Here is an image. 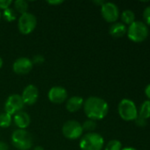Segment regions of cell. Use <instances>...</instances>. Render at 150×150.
<instances>
[{"label":"cell","instance_id":"1","mask_svg":"<svg viewBox=\"0 0 150 150\" xmlns=\"http://www.w3.org/2000/svg\"><path fill=\"white\" fill-rule=\"evenodd\" d=\"M83 109L85 115L88 120H102L109 112L108 103L100 97L91 96L84 100Z\"/></svg>","mask_w":150,"mask_h":150},{"label":"cell","instance_id":"2","mask_svg":"<svg viewBox=\"0 0 150 150\" xmlns=\"http://www.w3.org/2000/svg\"><path fill=\"white\" fill-rule=\"evenodd\" d=\"M127 36L130 40L135 43L143 42L149 34L148 25L142 21H134L127 28Z\"/></svg>","mask_w":150,"mask_h":150},{"label":"cell","instance_id":"3","mask_svg":"<svg viewBox=\"0 0 150 150\" xmlns=\"http://www.w3.org/2000/svg\"><path fill=\"white\" fill-rule=\"evenodd\" d=\"M12 145L19 150H28L33 147V137L29 132L16 129L11 136Z\"/></svg>","mask_w":150,"mask_h":150},{"label":"cell","instance_id":"4","mask_svg":"<svg viewBox=\"0 0 150 150\" xmlns=\"http://www.w3.org/2000/svg\"><path fill=\"white\" fill-rule=\"evenodd\" d=\"M79 146L81 150H102L104 146V139L100 134L91 132L81 138Z\"/></svg>","mask_w":150,"mask_h":150},{"label":"cell","instance_id":"5","mask_svg":"<svg viewBox=\"0 0 150 150\" xmlns=\"http://www.w3.org/2000/svg\"><path fill=\"white\" fill-rule=\"evenodd\" d=\"M118 112L120 118L125 121H133L138 117V109L136 105L133 101L128 98H124L119 102Z\"/></svg>","mask_w":150,"mask_h":150},{"label":"cell","instance_id":"6","mask_svg":"<svg viewBox=\"0 0 150 150\" xmlns=\"http://www.w3.org/2000/svg\"><path fill=\"white\" fill-rule=\"evenodd\" d=\"M37 18L31 12H26L19 16L18 19V28L20 33L27 35L31 33L36 27Z\"/></svg>","mask_w":150,"mask_h":150},{"label":"cell","instance_id":"7","mask_svg":"<svg viewBox=\"0 0 150 150\" xmlns=\"http://www.w3.org/2000/svg\"><path fill=\"white\" fill-rule=\"evenodd\" d=\"M82 125L77 120H67L62 127V134L68 140H77L83 134Z\"/></svg>","mask_w":150,"mask_h":150},{"label":"cell","instance_id":"8","mask_svg":"<svg viewBox=\"0 0 150 150\" xmlns=\"http://www.w3.org/2000/svg\"><path fill=\"white\" fill-rule=\"evenodd\" d=\"M25 104L20 95L12 94L9 96L4 103V112L13 116L17 112H21L24 108Z\"/></svg>","mask_w":150,"mask_h":150},{"label":"cell","instance_id":"9","mask_svg":"<svg viewBox=\"0 0 150 150\" xmlns=\"http://www.w3.org/2000/svg\"><path fill=\"white\" fill-rule=\"evenodd\" d=\"M101 13L105 21L112 24L117 22L120 14L118 5L111 2H105L101 6Z\"/></svg>","mask_w":150,"mask_h":150},{"label":"cell","instance_id":"10","mask_svg":"<svg viewBox=\"0 0 150 150\" xmlns=\"http://www.w3.org/2000/svg\"><path fill=\"white\" fill-rule=\"evenodd\" d=\"M32 60L27 57H20L15 60L12 64V70L18 75H26L28 74L33 69Z\"/></svg>","mask_w":150,"mask_h":150},{"label":"cell","instance_id":"11","mask_svg":"<svg viewBox=\"0 0 150 150\" xmlns=\"http://www.w3.org/2000/svg\"><path fill=\"white\" fill-rule=\"evenodd\" d=\"M68 94L66 89L61 86H54L50 89L48 92V98L51 103L63 104L67 100Z\"/></svg>","mask_w":150,"mask_h":150},{"label":"cell","instance_id":"12","mask_svg":"<svg viewBox=\"0 0 150 150\" xmlns=\"http://www.w3.org/2000/svg\"><path fill=\"white\" fill-rule=\"evenodd\" d=\"M25 105H34L39 98V91L38 88L34 84H28L25 87L22 91V95H20Z\"/></svg>","mask_w":150,"mask_h":150},{"label":"cell","instance_id":"13","mask_svg":"<svg viewBox=\"0 0 150 150\" xmlns=\"http://www.w3.org/2000/svg\"><path fill=\"white\" fill-rule=\"evenodd\" d=\"M12 121L15 124V126L18 127V129L26 130L31 123V118L28 113L21 111L17 112L15 115H13Z\"/></svg>","mask_w":150,"mask_h":150},{"label":"cell","instance_id":"14","mask_svg":"<svg viewBox=\"0 0 150 150\" xmlns=\"http://www.w3.org/2000/svg\"><path fill=\"white\" fill-rule=\"evenodd\" d=\"M83 104H84V99L82 97L72 96L66 100L65 107L69 112L73 113L78 112L80 109H81L83 107Z\"/></svg>","mask_w":150,"mask_h":150},{"label":"cell","instance_id":"15","mask_svg":"<svg viewBox=\"0 0 150 150\" xmlns=\"http://www.w3.org/2000/svg\"><path fill=\"white\" fill-rule=\"evenodd\" d=\"M127 32V27L122 22H115L113 23L109 30L110 34L114 38H121Z\"/></svg>","mask_w":150,"mask_h":150},{"label":"cell","instance_id":"16","mask_svg":"<svg viewBox=\"0 0 150 150\" xmlns=\"http://www.w3.org/2000/svg\"><path fill=\"white\" fill-rule=\"evenodd\" d=\"M138 115L145 120H148L150 118V100L144 101L138 111Z\"/></svg>","mask_w":150,"mask_h":150},{"label":"cell","instance_id":"17","mask_svg":"<svg viewBox=\"0 0 150 150\" xmlns=\"http://www.w3.org/2000/svg\"><path fill=\"white\" fill-rule=\"evenodd\" d=\"M121 20L125 25H131L135 21V14L131 10H126L121 13Z\"/></svg>","mask_w":150,"mask_h":150},{"label":"cell","instance_id":"18","mask_svg":"<svg viewBox=\"0 0 150 150\" xmlns=\"http://www.w3.org/2000/svg\"><path fill=\"white\" fill-rule=\"evenodd\" d=\"M13 5H14V9L16 10V11L20 13V15L27 12L28 3L26 0H16L15 2H13Z\"/></svg>","mask_w":150,"mask_h":150},{"label":"cell","instance_id":"19","mask_svg":"<svg viewBox=\"0 0 150 150\" xmlns=\"http://www.w3.org/2000/svg\"><path fill=\"white\" fill-rule=\"evenodd\" d=\"M12 122V116L6 113L3 112L0 114V127L2 128H7L11 125Z\"/></svg>","mask_w":150,"mask_h":150},{"label":"cell","instance_id":"20","mask_svg":"<svg viewBox=\"0 0 150 150\" xmlns=\"http://www.w3.org/2000/svg\"><path fill=\"white\" fill-rule=\"evenodd\" d=\"M3 17L8 22H12L17 18L15 11L13 9H11V8H8L6 10H4V11H3Z\"/></svg>","mask_w":150,"mask_h":150},{"label":"cell","instance_id":"21","mask_svg":"<svg viewBox=\"0 0 150 150\" xmlns=\"http://www.w3.org/2000/svg\"><path fill=\"white\" fill-rule=\"evenodd\" d=\"M104 150H122V143L118 140H111L107 143Z\"/></svg>","mask_w":150,"mask_h":150},{"label":"cell","instance_id":"22","mask_svg":"<svg viewBox=\"0 0 150 150\" xmlns=\"http://www.w3.org/2000/svg\"><path fill=\"white\" fill-rule=\"evenodd\" d=\"M81 125H82L83 131H88L89 133L93 132L96 128V126H97L96 122L95 120H87Z\"/></svg>","mask_w":150,"mask_h":150},{"label":"cell","instance_id":"23","mask_svg":"<svg viewBox=\"0 0 150 150\" xmlns=\"http://www.w3.org/2000/svg\"><path fill=\"white\" fill-rule=\"evenodd\" d=\"M143 19H144V23L147 25H150V5L147 6L144 11H143Z\"/></svg>","mask_w":150,"mask_h":150},{"label":"cell","instance_id":"24","mask_svg":"<svg viewBox=\"0 0 150 150\" xmlns=\"http://www.w3.org/2000/svg\"><path fill=\"white\" fill-rule=\"evenodd\" d=\"M44 57L42 54H35L34 55V58L32 59L33 64H42L44 62Z\"/></svg>","mask_w":150,"mask_h":150},{"label":"cell","instance_id":"25","mask_svg":"<svg viewBox=\"0 0 150 150\" xmlns=\"http://www.w3.org/2000/svg\"><path fill=\"white\" fill-rule=\"evenodd\" d=\"M13 4L11 0H0V9L6 10L10 8V6Z\"/></svg>","mask_w":150,"mask_h":150},{"label":"cell","instance_id":"26","mask_svg":"<svg viewBox=\"0 0 150 150\" xmlns=\"http://www.w3.org/2000/svg\"><path fill=\"white\" fill-rule=\"evenodd\" d=\"M134 121H135V124H136L138 127H146V125H147V120H145V119L140 117L139 115H138V117L136 118V120H135Z\"/></svg>","mask_w":150,"mask_h":150},{"label":"cell","instance_id":"27","mask_svg":"<svg viewBox=\"0 0 150 150\" xmlns=\"http://www.w3.org/2000/svg\"><path fill=\"white\" fill-rule=\"evenodd\" d=\"M47 3L51 5H58V4H63L64 1L63 0H50V1H47Z\"/></svg>","mask_w":150,"mask_h":150},{"label":"cell","instance_id":"28","mask_svg":"<svg viewBox=\"0 0 150 150\" xmlns=\"http://www.w3.org/2000/svg\"><path fill=\"white\" fill-rule=\"evenodd\" d=\"M145 95L149 98V100H150V83H149L145 88Z\"/></svg>","mask_w":150,"mask_h":150},{"label":"cell","instance_id":"29","mask_svg":"<svg viewBox=\"0 0 150 150\" xmlns=\"http://www.w3.org/2000/svg\"><path fill=\"white\" fill-rule=\"evenodd\" d=\"M0 150H9L8 145L5 142H1V141H0Z\"/></svg>","mask_w":150,"mask_h":150},{"label":"cell","instance_id":"30","mask_svg":"<svg viewBox=\"0 0 150 150\" xmlns=\"http://www.w3.org/2000/svg\"><path fill=\"white\" fill-rule=\"evenodd\" d=\"M94 3L95 4H97V5H100V6H102L105 2L103 1V0H95L94 1Z\"/></svg>","mask_w":150,"mask_h":150},{"label":"cell","instance_id":"31","mask_svg":"<svg viewBox=\"0 0 150 150\" xmlns=\"http://www.w3.org/2000/svg\"><path fill=\"white\" fill-rule=\"evenodd\" d=\"M32 150H44L43 149V148L42 147V146H35V147H34V149Z\"/></svg>","mask_w":150,"mask_h":150},{"label":"cell","instance_id":"32","mask_svg":"<svg viewBox=\"0 0 150 150\" xmlns=\"http://www.w3.org/2000/svg\"><path fill=\"white\" fill-rule=\"evenodd\" d=\"M122 150H137L135 148H133V147H126V148H124L122 149Z\"/></svg>","mask_w":150,"mask_h":150},{"label":"cell","instance_id":"33","mask_svg":"<svg viewBox=\"0 0 150 150\" xmlns=\"http://www.w3.org/2000/svg\"><path fill=\"white\" fill-rule=\"evenodd\" d=\"M3 63H4V62H3V59L0 57V69L3 67Z\"/></svg>","mask_w":150,"mask_h":150},{"label":"cell","instance_id":"34","mask_svg":"<svg viewBox=\"0 0 150 150\" xmlns=\"http://www.w3.org/2000/svg\"><path fill=\"white\" fill-rule=\"evenodd\" d=\"M0 18H1V11H0Z\"/></svg>","mask_w":150,"mask_h":150}]
</instances>
